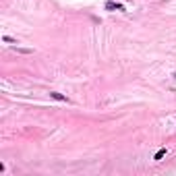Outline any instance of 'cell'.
Listing matches in <instances>:
<instances>
[{
    "label": "cell",
    "mask_w": 176,
    "mask_h": 176,
    "mask_svg": "<svg viewBox=\"0 0 176 176\" xmlns=\"http://www.w3.org/2000/svg\"><path fill=\"white\" fill-rule=\"evenodd\" d=\"M50 97H54V100H58V102H68L66 97H64L62 93H58V91H52V93H50Z\"/></svg>",
    "instance_id": "1"
},
{
    "label": "cell",
    "mask_w": 176,
    "mask_h": 176,
    "mask_svg": "<svg viewBox=\"0 0 176 176\" xmlns=\"http://www.w3.org/2000/svg\"><path fill=\"white\" fill-rule=\"evenodd\" d=\"M108 11H122V4H114V2H106Z\"/></svg>",
    "instance_id": "2"
},
{
    "label": "cell",
    "mask_w": 176,
    "mask_h": 176,
    "mask_svg": "<svg viewBox=\"0 0 176 176\" xmlns=\"http://www.w3.org/2000/svg\"><path fill=\"white\" fill-rule=\"evenodd\" d=\"M164 155H166V149H159L158 154H155V158H154V159H162Z\"/></svg>",
    "instance_id": "3"
},
{
    "label": "cell",
    "mask_w": 176,
    "mask_h": 176,
    "mask_svg": "<svg viewBox=\"0 0 176 176\" xmlns=\"http://www.w3.org/2000/svg\"><path fill=\"white\" fill-rule=\"evenodd\" d=\"M4 42L6 44H17V40L15 37H8V35H4Z\"/></svg>",
    "instance_id": "4"
},
{
    "label": "cell",
    "mask_w": 176,
    "mask_h": 176,
    "mask_svg": "<svg viewBox=\"0 0 176 176\" xmlns=\"http://www.w3.org/2000/svg\"><path fill=\"white\" fill-rule=\"evenodd\" d=\"M174 77H176V73H174Z\"/></svg>",
    "instance_id": "5"
}]
</instances>
